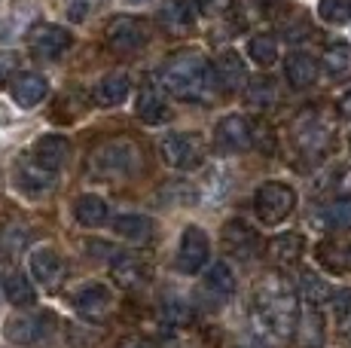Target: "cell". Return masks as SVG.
Segmentation results:
<instances>
[{
    "instance_id": "cell-26",
    "label": "cell",
    "mask_w": 351,
    "mask_h": 348,
    "mask_svg": "<svg viewBox=\"0 0 351 348\" xmlns=\"http://www.w3.org/2000/svg\"><path fill=\"white\" fill-rule=\"evenodd\" d=\"M321 64H324V71H327V77L336 79V83L351 79V43H330L327 49H324Z\"/></svg>"
},
{
    "instance_id": "cell-13",
    "label": "cell",
    "mask_w": 351,
    "mask_h": 348,
    "mask_svg": "<svg viewBox=\"0 0 351 348\" xmlns=\"http://www.w3.org/2000/svg\"><path fill=\"white\" fill-rule=\"evenodd\" d=\"M16 186L25 190L28 196H43V192L56 190V171L43 169L37 159H25L16 169Z\"/></svg>"
},
{
    "instance_id": "cell-48",
    "label": "cell",
    "mask_w": 351,
    "mask_h": 348,
    "mask_svg": "<svg viewBox=\"0 0 351 348\" xmlns=\"http://www.w3.org/2000/svg\"><path fill=\"white\" fill-rule=\"evenodd\" d=\"M348 147H351V138H348Z\"/></svg>"
},
{
    "instance_id": "cell-19",
    "label": "cell",
    "mask_w": 351,
    "mask_h": 348,
    "mask_svg": "<svg viewBox=\"0 0 351 348\" xmlns=\"http://www.w3.org/2000/svg\"><path fill=\"white\" fill-rule=\"evenodd\" d=\"M202 290H205L208 299H214V306L226 303V299L235 293V275H232V269H229L226 263L208 266L205 281H202Z\"/></svg>"
},
{
    "instance_id": "cell-36",
    "label": "cell",
    "mask_w": 351,
    "mask_h": 348,
    "mask_svg": "<svg viewBox=\"0 0 351 348\" xmlns=\"http://www.w3.org/2000/svg\"><path fill=\"white\" fill-rule=\"evenodd\" d=\"M318 16L330 25H346L351 18V0H321Z\"/></svg>"
},
{
    "instance_id": "cell-23",
    "label": "cell",
    "mask_w": 351,
    "mask_h": 348,
    "mask_svg": "<svg viewBox=\"0 0 351 348\" xmlns=\"http://www.w3.org/2000/svg\"><path fill=\"white\" fill-rule=\"evenodd\" d=\"M49 92V83H46L40 73H19L12 79V101L19 107H37Z\"/></svg>"
},
{
    "instance_id": "cell-46",
    "label": "cell",
    "mask_w": 351,
    "mask_h": 348,
    "mask_svg": "<svg viewBox=\"0 0 351 348\" xmlns=\"http://www.w3.org/2000/svg\"><path fill=\"white\" fill-rule=\"evenodd\" d=\"M125 3H132V6H138V3H147V0H125Z\"/></svg>"
},
{
    "instance_id": "cell-9",
    "label": "cell",
    "mask_w": 351,
    "mask_h": 348,
    "mask_svg": "<svg viewBox=\"0 0 351 348\" xmlns=\"http://www.w3.org/2000/svg\"><path fill=\"white\" fill-rule=\"evenodd\" d=\"M73 309H77L80 318L92 321V324H104L113 314V293L107 284H98V281H89L86 287H80L73 293Z\"/></svg>"
},
{
    "instance_id": "cell-12",
    "label": "cell",
    "mask_w": 351,
    "mask_h": 348,
    "mask_svg": "<svg viewBox=\"0 0 351 348\" xmlns=\"http://www.w3.org/2000/svg\"><path fill=\"white\" fill-rule=\"evenodd\" d=\"M214 140H217V147H223L229 153H245L254 147V125L241 113H229V116L217 123Z\"/></svg>"
},
{
    "instance_id": "cell-33",
    "label": "cell",
    "mask_w": 351,
    "mask_h": 348,
    "mask_svg": "<svg viewBox=\"0 0 351 348\" xmlns=\"http://www.w3.org/2000/svg\"><path fill=\"white\" fill-rule=\"evenodd\" d=\"M318 260L330 272H348L351 269V247L342 242H321L318 245Z\"/></svg>"
},
{
    "instance_id": "cell-22",
    "label": "cell",
    "mask_w": 351,
    "mask_h": 348,
    "mask_svg": "<svg viewBox=\"0 0 351 348\" xmlns=\"http://www.w3.org/2000/svg\"><path fill=\"white\" fill-rule=\"evenodd\" d=\"M67 156H71V144H67V138H62V135H46L34 144V159L49 171L62 169L67 162Z\"/></svg>"
},
{
    "instance_id": "cell-11",
    "label": "cell",
    "mask_w": 351,
    "mask_h": 348,
    "mask_svg": "<svg viewBox=\"0 0 351 348\" xmlns=\"http://www.w3.org/2000/svg\"><path fill=\"white\" fill-rule=\"evenodd\" d=\"M223 251L229 253V257L235 260H254L256 253H260V236H256L254 226H247L245 220H229V223L223 226Z\"/></svg>"
},
{
    "instance_id": "cell-10",
    "label": "cell",
    "mask_w": 351,
    "mask_h": 348,
    "mask_svg": "<svg viewBox=\"0 0 351 348\" xmlns=\"http://www.w3.org/2000/svg\"><path fill=\"white\" fill-rule=\"evenodd\" d=\"M208 257H211V245H208V236L199 229V226H186L184 236H180L178 245V269L193 275V272L205 269Z\"/></svg>"
},
{
    "instance_id": "cell-21",
    "label": "cell",
    "mask_w": 351,
    "mask_h": 348,
    "mask_svg": "<svg viewBox=\"0 0 351 348\" xmlns=\"http://www.w3.org/2000/svg\"><path fill=\"white\" fill-rule=\"evenodd\" d=\"M293 339L300 348H324V314L315 309V306H308L306 312H300Z\"/></svg>"
},
{
    "instance_id": "cell-37",
    "label": "cell",
    "mask_w": 351,
    "mask_h": 348,
    "mask_svg": "<svg viewBox=\"0 0 351 348\" xmlns=\"http://www.w3.org/2000/svg\"><path fill=\"white\" fill-rule=\"evenodd\" d=\"M162 321L168 327H186L193 321V309L180 299H168V303H162Z\"/></svg>"
},
{
    "instance_id": "cell-25",
    "label": "cell",
    "mask_w": 351,
    "mask_h": 348,
    "mask_svg": "<svg viewBox=\"0 0 351 348\" xmlns=\"http://www.w3.org/2000/svg\"><path fill=\"white\" fill-rule=\"evenodd\" d=\"M285 73L293 89H308V86L318 79V62H315L312 55H306V52H293L285 62Z\"/></svg>"
},
{
    "instance_id": "cell-34",
    "label": "cell",
    "mask_w": 351,
    "mask_h": 348,
    "mask_svg": "<svg viewBox=\"0 0 351 348\" xmlns=\"http://www.w3.org/2000/svg\"><path fill=\"white\" fill-rule=\"evenodd\" d=\"M247 52H251V58L256 64L269 68V64L278 62V40L272 34H256V37H251V43H247Z\"/></svg>"
},
{
    "instance_id": "cell-40",
    "label": "cell",
    "mask_w": 351,
    "mask_h": 348,
    "mask_svg": "<svg viewBox=\"0 0 351 348\" xmlns=\"http://www.w3.org/2000/svg\"><path fill=\"white\" fill-rule=\"evenodd\" d=\"M101 3H104V0H67V12H71L73 22H83V18Z\"/></svg>"
},
{
    "instance_id": "cell-20",
    "label": "cell",
    "mask_w": 351,
    "mask_h": 348,
    "mask_svg": "<svg viewBox=\"0 0 351 348\" xmlns=\"http://www.w3.org/2000/svg\"><path fill=\"white\" fill-rule=\"evenodd\" d=\"M31 275L40 281V284H46V287H56L58 281H62V272H64V266H62V257H58L52 247H37V251H31Z\"/></svg>"
},
{
    "instance_id": "cell-29",
    "label": "cell",
    "mask_w": 351,
    "mask_h": 348,
    "mask_svg": "<svg viewBox=\"0 0 351 348\" xmlns=\"http://www.w3.org/2000/svg\"><path fill=\"white\" fill-rule=\"evenodd\" d=\"M302 251H306V238L300 232H281V236H275L269 242V253L278 263H293V260L302 257Z\"/></svg>"
},
{
    "instance_id": "cell-42",
    "label": "cell",
    "mask_w": 351,
    "mask_h": 348,
    "mask_svg": "<svg viewBox=\"0 0 351 348\" xmlns=\"http://www.w3.org/2000/svg\"><path fill=\"white\" fill-rule=\"evenodd\" d=\"M16 68H19V55H16V52H0V79H6Z\"/></svg>"
},
{
    "instance_id": "cell-41",
    "label": "cell",
    "mask_w": 351,
    "mask_h": 348,
    "mask_svg": "<svg viewBox=\"0 0 351 348\" xmlns=\"http://www.w3.org/2000/svg\"><path fill=\"white\" fill-rule=\"evenodd\" d=\"M254 144L256 147H260V150L263 153H272L275 150V138H272V129H266V125H256V129H254Z\"/></svg>"
},
{
    "instance_id": "cell-39",
    "label": "cell",
    "mask_w": 351,
    "mask_h": 348,
    "mask_svg": "<svg viewBox=\"0 0 351 348\" xmlns=\"http://www.w3.org/2000/svg\"><path fill=\"white\" fill-rule=\"evenodd\" d=\"M195 10L208 18H217V16H223V12L232 10V0H195Z\"/></svg>"
},
{
    "instance_id": "cell-30",
    "label": "cell",
    "mask_w": 351,
    "mask_h": 348,
    "mask_svg": "<svg viewBox=\"0 0 351 348\" xmlns=\"http://www.w3.org/2000/svg\"><path fill=\"white\" fill-rule=\"evenodd\" d=\"M245 101L254 110H269L275 101H278V89H275V79L269 77H254L245 89Z\"/></svg>"
},
{
    "instance_id": "cell-27",
    "label": "cell",
    "mask_w": 351,
    "mask_h": 348,
    "mask_svg": "<svg viewBox=\"0 0 351 348\" xmlns=\"http://www.w3.org/2000/svg\"><path fill=\"white\" fill-rule=\"evenodd\" d=\"M73 217H77V223H83L86 229H98V226L107 223V202L101 196L86 192V196H80L77 202H73Z\"/></svg>"
},
{
    "instance_id": "cell-47",
    "label": "cell",
    "mask_w": 351,
    "mask_h": 348,
    "mask_svg": "<svg viewBox=\"0 0 351 348\" xmlns=\"http://www.w3.org/2000/svg\"><path fill=\"white\" fill-rule=\"evenodd\" d=\"M260 3H278V0H260Z\"/></svg>"
},
{
    "instance_id": "cell-14",
    "label": "cell",
    "mask_w": 351,
    "mask_h": 348,
    "mask_svg": "<svg viewBox=\"0 0 351 348\" xmlns=\"http://www.w3.org/2000/svg\"><path fill=\"white\" fill-rule=\"evenodd\" d=\"M110 275L119 287L134 290V287H144L153 272H150V266H147L141 257H134V253H119V257H113V263H110Z\"/></svg>"
},
{
    "instance_id": "cell-7",
    "label": "cell",
    "mask_w": 351,
    "mask_h": 348,
    "mask_svg": "<svg viewBox=\"0 0 351 348\" xmlns=\"http://www.w3.org/2000/svg\"><path fill=\"white\" fill-rule=\"evenodd\" d=\"M107 49L117 52V55H134L138 49H144L150 34H147V25L134 16H117L113 22H107L104 28Z\"/></svg>"
},
{
    "instance_id": "cell-16",
    "label": "cell",
    "mask_w": 351,
    "mask_h": 348,
    "mask_svg": "<svg viewBox=\"0 0 351 348\" xmlns=\"http://www.w3.org/2000/svg\"><path fill=\"white\" fill-rule=\"evenodd\" d=\"M134 113H138V119H141V123H147V125H159V123H165V119L171 116L165 95H162V89H156L153 83H147L144 89L138 92Z\"/></svg>"
},
{
    "instance_id": "cell-2",
    "label": "cell",
    "mask_w": 351,
    "mask_h": 348,
    "mask_svg": "<svg viewBox=\"0 0 351 348\" xmlns=\"http://www.w3.org/2000/svg\"><path fill=\"white\" fill-rule=\"evenodd\" d=\"M254 299H256V327H260V333L272 336L275 343L293 336L300 312H296V290L287 275L266 272L260 278V284H256Z\"/></svg>"
},
{
    "instance_id": "cell-24",
    "label": "cell",
    "mask_w": 351,
    "mask_h": 348,
    "mask_svg": "<svg viewBox=\"0 0 351 348\" xmlns=\"http://www.w3.org/2000/svg\"><path fill=\"white\" fill-rule=\"evenodd\" d=\"M6 333H10L12 343L34 345L46 336V324L40 314H12V318L6 321Z\"/></svg>"
},
{
    "instance_id": "cell-4",
    "label": "cell",
    "mask_w": 351,
    "mask_h": 348,
    "mask_svg": "<svg viewBox=\"0 0 351 348\" xmlns=\"http://www.w3.org/2000/svg\"><path fill=\"white\" fill-rule=\"evenodd\" d=\"M333 135H336L333 119L321 110H312V107L302 110L293 123V144L308 159H321L333 147Z\"/></svg>"
},
{
    "instance_id": "cell-3",
    "label": "cell",
    "mask_w": 351,
    "mask_h": 348,
    "mask_svg": "<svg viewBox=\"0 0 351 348\" xmlns=\"http://www.w3.org/2000/svg\"><path fill=\"white\" fill-rule=\"evenodd\" d=\"M141 162H144V153L134 140L113 138L89 153V174L98 180H128L141 171Z\"/></svg>"
},
{
    "instance_id": "cell-5",
    "label": "cell",
    "mask_w": 351,
    "mask_h": 348,
    "mask_svg": "<svg viewBox=\"0 0 351 348\" xmlns=\"http://www.w3.org/2000/svg\"><path fill=\"white\" fill-rule=\"evenodd\" d=\"M296 208V192L293 186L281 184V180H266L254 196V211L266 226H278L293 214Z\"/></svg>"
},
{
    "instance_id": "cell-38",
    "label": "cell",
    "mask_w": 351,
    "mask_h": 348,
    "mask_svg": "<svg viewBox=\"0 0 351 348\" xmlns=\"http://www.w3.org/2000/svg\"><path fill=\"white\" fill-rule=\"evenodd\" d=\"M333 309H336V321H339V327L351 330V287H346V290L336 293V297H333Z\"/></svg>"
},
{
    "instance_id": "cell-6",
    "label": "cell",
    "mask_w": 351,
    "mask_h": 348,
    "mask_svg": "<svg viewBox=\"0 0 351 348\" xmlns=\"http://www.w3.org/2000/svg\"><path fill=\"white\" fill-rule=\"evenodd\" d=\"M159 150H162L165 165H171L178 171H193L205 162V140H202V135H195V132H190V135L186 132H174V135L162 138Z\"/></svg>"
},
{
    "instance_id": "cell-18",
    "label": "cell",
    "mask_w": 351,
    "mask_h": 348,
    "mask_svg": "<svg viewBox=\"0 0 351 348\" xmlns=\"http://www.w3.org/2000/svg\"><path fill=\"white\" fill-rule=\"evenodd\" d=\"M156 232V223H153L147 214H119L113 220V236L125 238V242H134V245H147Z\"/></svg>"
},
{
    "instance_id": "cell-44",
    "label": "cell",
    "mask_w": 351,
    "mask_h": 348,
    "mask_svg": "<svg viewBox=\"0 0 351 348\" xmlns=\"http://www.w3.org/2000/svg\"><path fill=\"white\" fill-rule=\"evenodd\" d=\"M336 190H339V192H351V169L336 174Z\"/></svg>"
},
{
    "instance_id": "cell-31",
    "label": "cell",
    "mask_w": 351,
    "mask_h": 348,
    "mask_svg": "<svg viewBox=\"0 0 351 348\" xmlns=\"http://www.w3.org/2000/svg\"><path fill=\"white\" fill-rule=\"evenodd\" d=\"M300 297L306 299L308 306H315V309H318V306H324V303H330V299H333V290H330V284L318 275V272H308L306 269L300 275Z\"/></svg>"
},
{
    "instance_id": "cell-35",
    "label": "cell",
    "mask_w": 351,
    "mask_h": 348,
    "mask_svg": "<svg viewBox=\"0 0 351 348\" xmlns=\"http://www.w3.org/2000/svg\"><path fill=\"white\" fill-rule=\"evenodd\" d=\"M324 217H327L330 229L351 232V199L348 196H339L336 202H330L327 211H324Z\"/></svg>"
},
{
    "instance_id": "cell-17",
    "label": "cell",
    "mask_w": 351,
    "mask_h": 348,
    "mask_svg": "<svg viewBox=\"0 0 351 348\" xmlns=\"http://www.w3.org/2000/svg\"><path fill=\"white\" fill-rule=\"evenodd\" d=\"M128 89H132V83H128L125 73L113 71V73L101 77L98 83L92 86V101H95L98 107H117L128 98Z\"/></svg>"
},
{
    "instance_id": "cell-45",
    "label": "cell",
    "mask_w": 351,
    "mask_h": 348,
    "mask_svg": "<svg viewBox=\"0 0 351 348\" xmlns=\"http://www.w3.org/2000/svg\"><path fill=\"white\" fill-rule=\"evenodd\" d=\"M336 110H339V116H342V119H351V92H346V95L339 98Z\"/></svg>"
},
{
    "instance_id": "cell-8",
    "label": "cell",
    "mask_w": 351,
    "mask_h": 348,
    "mask_svg": "<svg viewBox=\"0 0 351 348\" xmlns=\"http://www.w3.org/2000/svg\"><path fill=\"white\" fill-rule=\"evenodd\" d=\"M73 37L62 25H34L28 34V49L37 62H56L71 49Z\"/></svg>"
},
{
    "instance_id": "cell-15",
    "label": "cell",
    "mask_w": 351,
    "mask_h": 348,
    "mask_svg": "<svg viewBox=\"0 0 351 348\" xmlns=\"http://www.w3.org/2000/svg\"><path fill=\"white\" fill-rule=\"evenodd\" d=\"M214 73H217L220 89H226V92H239V89H245V83H247L245 62H241V55L235 49H223L214 58Z\"/></svg>"
},
{
    "instance_id": "cell-1",
    "label": "cell",
    "mask_w": 351,
    "mask_h": 348,
    "mask_svg": "<svg viewBox=\"0 0 351 348\" xmlns=\"http://www.w3.org/2000/svg\"><path fill=\"white\" fill-rule=\"evenodd\" d=\"M165 92H171L180 101H195V104H211L217 98L220 83L214 64L202 55L199 49H178L165 58L159 71Z\"/></svg>"
},
{
    "instance_id": "cell-43",
    "label": "cell",
    "mask_w": 351,
    "mask_h": 348,
    "mask_svg": "<svg viewBox=\"0 0 351 348\" xmlns=\"http://www.w3.org/2000/svg\"><path fill=\"white\" fill-rule=\"evenodd\" d=\"M117 348H156V345H153L147 336H125V339H119Z\"/></svg>"
},
{
    "instance_id": "cell-32",
    "label": "cell",
    "mask_w": 351,
    "mask_h": 348,
    "mask_svg": "<svg viewBox=\"0 0 351 348\" xmlns=\"http://www.w3.org/2000/svg\"><path fill=\"white\" fill-rule=\"evenodd\" d=\"M3 293L12 306H19V309H28V306L37 303V293H34L31 281L25 278L22 272H10V275L3 278Z\"/></svg>"
},
{
    "instance_id": "cell-28",
    "label": "cell",
    "mask_w": 351,
    "mask_h": 348,
    "mask_svg": "<svg viewBox=\"0 0 351 348\" xmlns=\"http://www.w3.org/2000/svg\"><path fill=\"white\" fill-rule=\"evenodd\" d=\"M193 10L195 0H165L162 6V25L174 34H184V31L193 28Z\"/></svg>"
}]
</instances>
